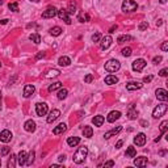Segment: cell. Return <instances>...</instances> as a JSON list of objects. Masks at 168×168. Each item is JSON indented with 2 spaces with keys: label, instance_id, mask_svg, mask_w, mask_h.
Wrapping results in <instances>:
<instances>
[{
  "label": "cell",
  "instance_id": "obj_1",
  "mask_svg": "<svg viewBox=\"0 0 168 168\" xmlns=\"http://www.w3.org/2000/svg\"><path fill=\"white\" fill-rule=\"evenodd\" d=\"M87 155H88V148H87L86 146L79 147L77 151L74 154V158H72V159H74V163H76V164H82V163H84Z\"/></svg>",
  "mask_w": 168,
  "mask_h": 168
},
{
  "label": "cell",
  "instance_id": "obj_2",
  "mask_svg": "<svg viewBox=\"0 0 168 168\" xmlns=\"http://www.w3.org/2000/svg\"><path fill=\"white\" fill-rule=\"evenodd\" d=\"M104 67H105V71H108V72H116L121 69V63L117 59H109L105 63Z\"/></svg>",
  "mask_w": 168,
  "mask_h": 168
},
{
  "label": "cell",
  "instance_id": "obj_3",
  "mask_svg": "<svg viewBox=\"0 0 168 168\" xmlns=\"http://www.w3.org/2000/svg\"><path fill=\"white\" fill-rule=\"evenodd\" d=\"M167 109H168V105L165 103L159 104V105L154 109V112H152V117H154V118H160L162 116H164V114H165Z\"/></svg>",
  "mask_w": 168,
  "mask_h": 168
},
{
  "label": "cell",
  "instance_id": "obj_4",
  "mask_svg": "<svg viewBox=\"0 0 168 168\" xmlns=\"http://www.w3.org/2000/svg\"><path fill=\"white\" fill-rule=\"evenodd\" d=\"M138 4L134 0H123L122 3V11L123 12H134L137 11Z\"/></svg>",
  "mask_w": 168,
  "mask_h": 168
},
{
  "label": "cell",
  "instance_id": "obj_5",
  "mask_svg": "<svg viewBox=\"0 0 168 168\" xmlns=\"http://www.w3.org/2000/svg\"><path fill=\"white\" fill-rule=\"evenodd\" d=\"M57 13H58V9L55 7H47L42 12V19H53L57 16Z\"/></svg>",
  "mask_w": 168,
  "mask_h": 168
},
{
  "label": "cell",
  "instance_id": "obj_6",
  "mask_svg": "<svg viewBox=\"0 0 168 168\" xmlns=\"http://www.w3.org/2000/svg\"><path fill=\"white\" fill-rule=\"evenodd\" d=\"M146 64H147V62H146L145 59H142V58H139V59H135L133 62V70L135 72H141L146 67Z\"/></svg>",
  "mask_w": 168,
  "mask_h": 168
},
{
  "label": "cell",
  "instance_id": "obj_7",
  "mask_svg": "<svg viewBox=\"0 0 168 168\" xmlns=\"http://www.w3.org/2000/svg\"><path fill=\"white\" fill-rule=\"evenodd\" d=\"M47 110H49V108H47V104L46 103H38L37 105H36V113H37V116H40V117L46 116Z\"/></svg>",
  "mask_w": 168,
  "mask_h": 168
},
{
  "label": "cell",
  "instance_id": "obj_8",
  "mask_svg": "<svg viewBox=\"0 0 168 168\" xmlns=\"http://www.w3.org/2000/svg\"><path fill=\"white\" fill-rule=\"evenodd\" d=\"M57 16L62 21H64L67 25H71L72 21H71V19H70V16H69V13H67V11H66V9H63V8L59 9V11H58V13H57Z\"/></svg>",
  "mask_w": 168,
  "mask_h": 168
},
{
  "label": "cell",
  "instance_id": "obj_9",
  "mask_svg": "<svg viewBox=\"0 0 168 168\" xmlns=\"http://www.w3.org/2000/svg\"><path fill=\"white\" fill-rule=\"evenodd\" d=\"M155 95H156V99L160 100V101H163V103H165L168 100V92L163 88H158L156 92H155Z\"/></svg>",
  "mask_w": 168,
  "mask_h": 168
},
{
  "label": "cell",
  "instance_id": "obj_10",
  "mask_svg": "<svg viewBox=\"0 0 168 168\" xmlns=\"http://www.w3.org/2000/svg\"><path fill=\"white\" fill-rule=\"evenodd\" d=\"M134 143L137 146H139V147L145 146L146 145V134H143V133L137 134V135L134 137Z\"/></svg>",
  "mask_w": 168,
  "mask_h": 168
},
{
  "label": "cell",
  "instance_id": "obj_11",
  "mask_svg": "<svg viewBox=\"0 0 168 168\" xmlns=\"http://www.w3.org/2000/svg\"><path fill=\"white\" fill-rule=\"evenodd\" d=\"M59 116H60V112L58 110V109H53L51 112H50V114L47 116V123H53L55 120H58L59 118Z\"/></svg>",
  "mask_w": 168,
  "mask_h": 168
},
{
  "label": "cell",
  "instance_id": "obj_12",
  "mask_svg": "<svg viewBox=\"0 0 168 168\" xmlns=\"http://www.w3.org/2000/svg\"><path fill=\"white\" fill-rule=\"evenodd\" d=\"M112 41L113 40H112V37L109 34L105 36V37H103L101 38V42H100V47L103 49V50H106V49L112 45Z\"/></svg>",
  "mask_w": 168,
  "mask_h": 168
},
{
  "label": "cell",
  "instance_id": "obj_13",
  "mask_svg": "<svg viewBox=\"0 0 168 168\" xmlns=\"http://www.w3.org/2000/svg\"><path fill=\"white\" fill-rule=\"evenodd\" d=\"M11 139H12V133L9 130L5 129V130H3L1 133H0V141H1L3 143H8Z\"/></svg>",
  "mask_w": 168,
  "mask_h": 168
},
{
  "label": "cell",
  "instance_id": "obj_14",
  "mask_svg": "<svg viewBox=\"0 0 168 168\" xmlns=\"http://www.w3.org/2000/svg\"><path fill=\"white\" fill-rule=\"evenodd\" d=\"M120 117H121V112L120 110H112L110 113L108 114V117H106V121L112 123V122H114L116 120H118Z\"/></svg>",
  "mask_w": 168,
  "mask_h": 168
},
{
  "label": "cell",
  "instance_id": "obj_15",
  "mask_svg": "<svg viewBox=\"0 0 168 168\" xmlns=\"http://www.w3.org/2000/svg\"><path fill=\"white\" fill-rule=\"evenodd\" d=\"M34 91H36V88H34V86L33 84H26L25 87H24V97H30L34 93Z\"/></svg>",
  "mask_w": 168,
  "mask_h": 168
},
{
  "label": "cell",
  "instance_id": "obj_16",
  "mask_svg": "<svg viewBox=\"0 0 168 168\" xmlns=\"http://www.w3.org/2000/svg\"><path fill=\"white\" fill-rule=\"evenodd\" d=\"M142 88V83L139 82H130L126 84V89L128 91H137V89Z\"/></svg>",
  "mask_w": 168,
  "mask_h": 168
},
{
  "label": "cell",
  "instance_id": "obj_17",
  "mask_svg": "<svg viewBox=\"0 0 168 168\" xmlns=\"http://www.w3.org/2000/svg\"><path fill=\"white\" fill-rule=\"evenodd\" d=\"M24 129H25L28 133H34L36 131V122L33 120H28L24 125Z\"/></svg>",
  "mask_w": 168,
  "mask_h": 168
},
{
  "label": "cell",
  "instance_id": "obj_18",
  "mask_svg": "<svg viewBox=\"0 0 168 168\" xmlns=\"http://www.w3.org/2000/svg\"><path fill=\"white\" fill-rule=\"evenodd\" d=\"M121 130H122V126H117V128H114V129H112V130L106 131V133L104 134V138H105V139H109L110 137H113V135L118 134Z\"/></svg>",
  "mask_w": 168,
  "mask_h": 168
},
{
  "label": "cell",
  "instance_id": "obj_19",
  "mask_svg": "<svg viewBox=\"0 0 168 168\" xmlns=\"http://www.w3.org/2000/svg\"><path fill=\"white\" fill-rule=\"evenodd\" d=\"M67 130V125L66 123H59L58 126H55L54 130H53V133H54V135H59V134H63L64 131Z\"/></svg>",
  "mask_w": 168,
  "mask_h": 168
},
{
  "label": "cell",
  "instance_id": "obj_20",
  "mask_svg": "<svg viewBox=\"0 0 168 168\" xmlns=\"http://www.w3.org/2000/svg\"><path fill=\"white\" fill-rule=\"evenodd\" d=\"M134 165H135V167H146V165H147V158L139 156V158H137V159H134Z\"/></svg>",
  "mask_w": 168,
  "mask_h": 168
},
{
  "label": "cell",
  "instance_id": "obj_21",
  "mask_svg": "<svg viewBox=\"0 0 168 168\" xmlns=\"http://www.w3.org/2000/svg\"><path fill=\"white\" fill-rule=\"evenodd\" d=\"M58 64L62 66V67H67V66L71 64V59H70L69 57L63 55V57H60L59 59H58Z\"/></svg>",
  "mask_w": 168,
  "mask_h": 168
},
{
  "label": "cell",
  "instance_id": "obj_22",
  "mask_svg": "<svg viewBox=\"0 0 168 168\" xmlns=\"http://www.w3.org/2000/svg\"><path fill=\"white\" fill-rule=\"evenodd\" d=\"M104 121H105V118H104L103 116H95L93 118H92V123H93L95 126H97V128L103 126Z\"/></svg>",
  "mask_w": 168,
  "mask_h": 168
},
{
  "label": "cell",
  "instance_id": "obj_23",
  "mask_svg": "<svg viewBox=\"0 0 168 168\" xmlns=\"http://www.w3.org/2000/svg\"><path fill=\"white\" fill-rule=\"evenodd\" d=\"M80 143V138L79 137H70L67 138V145L70 146V147H75V146H77Z\"/></svg>",
  "mask_w": 168,
  "mask_h": 168
},
{
  "label": "cell",
  "instance_id": "obj_24",
  "mask_svg": "<svg viewBox=\"0 0 168 168\" xmlns=\"http://www.w3.org/2000/svg\"><path fill=\"white\" fill-rule=\"evenodd\" d=\"M26 156H28V154H26L25 151H20V152H19V155H17V162H19V164H20V165L25 164Z\"/></svg>",
  "mask_w": 168,
  "mask_h": 168
},
{
  "label": "cell",
  "instance_id": "obj_25",
  "mask_svg": "<svg viewBox=\"0 0 168 168\" xmlns=\"http://www.w3.org/2000/svg\"><path fill=\"white\" fill-rule=\"evenodd\" d=\"M138 117V112L134 109V104H130V110L128 113V118L129 120H135Z\"/></svg>",
  "mask_w": 168,
  "mask_h": 168
},
{
  "label": "cell",
  "instance_id": "obj_26",
  "mask_svg": "<svg viewBox=\"0 0 168 168\" xmlns=\"http://www.w3.org/2000/svg\"><path fill=\"white\" fill-rule=\"evenodd\" d=\"M125 155H126V158H135V155H137V150H135L133 146H129V147L126 148Z\"/></svg>",
  "mask_w": 168,
  "mask_h": 168
},
{
  "label": "cell",
  "instance_id": "obj_27",
  "mask_svg": "<svg viewBox=\"0 0 168 168\" xmlns=\"http://www.w3.org/2000/svg\"><path fill=\"white\" fill-rule=\"evenodd\" d=\"M83 135L86 138H92V135H93V129L91 126H84V129H83Z\"/></svg>",
  "mask_w": 168,
  "mask_h": 168
},
{
  "label": "cell",
  "instance_id": "obj_28",
  "mask_svg": "<svg viewBox=\"0 0 168 168\" xmlns=\"http://www.w3.org/2000/svg\"><path fill=\"white\" fill-rule=\"evenodd\" d=\"M105 83L109 84V86H113V84L118 83V77L114 76V75H108V76L105 77Z\"/></svg>",
  "mask_w": 168,
  "mask_h": 168
},
{
  "label": "cell",
  "instance_id": "obj_29",
  "mask_svg": "<svg viewBox=\"0 0 168 168\" xmlns=\"http://www.w3.org/2000/svg\"><path fill=\"white\" fill-rule=\"evenodd\" d=\"M133 40V37L131 36H128V34H123V36H120V37L117 38V43H125V42H128V41H131Z\"/></svg>",
  "mask_w": 168,
  "mask_h": 168
},
{
  "label": "cell",
  "instance_id": "obj_30",
  "mask_svg": "<svg viewBox=\"0 0 168 168\" xmlns=\"http://www.w3.org/2000/svg\"><path fill=\"white\" fill-rule=\"evenodd\" d=\"M62 28H59V26H54V28L50 29V34L54 36V37H58V36L62 34Z\"/></svg>",
  "mask_w": 168,
  "mask_h": 168
},
{
  "label": "cell",
  "instance_id": "obj_31",
  "mask_svg": "<svg viewBox=\"0 0 168 168\" xmlns=\"http://www.w3.org/2000/svg\"><path fill=\"white\" fill-rule=\"evenodd\" d=\"M89 14H87V13H84V12H82V13L77 16V20L80 21V23H88L89 21Z\"/></svg>",
  "mask_w": 168,
  "mask_h": 168
},
{
  "label": "cell",
  "instance_id": "obj_32",
  "mask_svg": "<svg viewBox=\"0 0 168 168\" xmlns=\"http://www.w3.org/2000/svg\"><path fill=\"white\" fill-rule=\"evenodd\" d=\"M29 40H30L32 42L37 43V45L41 42V37H40V34H38V33H32V34L29 36Z\"/></svg>",
  "mask_w": 168,
  "mask_h": 168
},
{
  "label": "cell",
  "instance_id": "obj_33",
  "mask_svg": "<svg viewBox=\"0 0 168 168\" xmlns=\"http://www.w3.org/2000/svg\"><path fill=\"white\" fill-rule=\"evenodd\" d=\"M67 95H69V91L66 88H59V92H58V99L59 100H63V99H66L67 97Z\"/></svg>",
  "mask_w": 168,
  "mask_h": 168
},
{
  "label": "cell",
  "instance_id": "obj_34",
  "mask_svg": "<svg viewBox=\"0 0 168 168\" xmlns=\"http://www.w3.org/2000/svg\"><path fill=\"white\" fill-rule=\"evenodd\" d=\"M16 159H17V156L14 154H12L11 158H9V160H8V163H7L8 168H14V165H16Z\"/></svg>",
  "mask_w": 168,
  "mask_h": 168
},
{
  "label": "cell",
  "instance_id": "obj_35",
  "mask_svg": "<svg viewBox=\"0 0 168 168\" xmlns=\"http://www.w3.org/2000/svg\"><path fill=\"white\" fill-rule=\"evenodd\" d=\"M33 162H34V151H30V152H29V155L26 156L25 164L26 165H32V164H33Z\"/></svg>",
  "mask_w": 168,
  "mask_h": 168
},
{
  "label": "cell",
  "instance_id": "obj_36",
  "mask_svg": "<svg viewBox=\"0 0 168 168\" xmlns=\"http://www.w3.org/2000/svg\"><path fill=\"white\" fill-rule=\"evenodd\" d=\"M59 70H50V71L47 72V74L45 75L47 79H50V77H57V76H59Z\"/></svg>",
  "mask_w": 168,
  "mask_h": 168
},
{
  "label": "cell",
  "instance_id": "obj_37",
  "mask_svg": "<svg viewBox=\"0 0 168 168\" xmlns=\"http://www.w3.org/2000/svg\"><path fill=\"white\" fill-rule=\"evenodd\" d=\"M62 88V83L60 82H57V83H53L51 86L49 87V92H53V91H57V89Z\"/></svg>",
  "mask_w": 168,
  "mask_h": 168
},
{
  "label": "cell",
  "instance_id": "obj_38",
  "mask_svg": "<svg viewBox=\"0 0 168 168\" xmlns=\"http://www.w3.org/2000/svg\"><path fill=\"white\" fill-rule=\"evenodd\" d=\"M66 11H67V13H69V14H74L75 12H76V4H75L74 1H72V3H70L69 8L66 9Z\"/></svg>",
  "mask_w": 168,
  "mask_h": 168
},
{
  "label": "cell",
  "instance_id": "obj_39",
  "mask_svg": "<svg viewBox=\"0 0 168 168\" xmlns=\"http://www.w3.org/2000/svg\"><path fill=\"white\" fill-rule=\"evenodd\" d=\"M159 129H160V133L164 134L165 131H167V129H168V121H163V122L160 123Z\"/></svg>",
  "mask_w": 168,
  "mask_h": 168
},
{
  "label": "cell",
  "instance_id": "obj_40",
  "mask_svg": "<svg viewBox=\"0 0 168 168\" xmlns=\"http://www.w3.org/2000/svg\"><path fill=\"white\" fill-rule=\"evenodd\" d=\"M8 8L13 12H19V4L17 3H9L8 4Z\"/></svg>",
  "mask_w": 168,
  "mask_h": 168
},
{
  "label": "cell",
  "instance_id": "obj_41",
  "mask_svg": "<svg viewBox=\"0 0 168 168\" xmlns=\"http://www.w3.org/2000/svg\"><path fill=\"white\" fill-rule=\"evenodd\" d=\"M147 28H148V23H147V21H143V23H141V24H139V26H138V29H139L141 32L146 30Z\"/></svg>",
  "mask_w": 168,
  "mask_h": 168
},
{
  "label": "cell",
  "instance_id": "obj_42",
  "mask_svg": "<svg viewBox=\"0 0 168 168\" xmlns=\"http://www.w3.org/2000/svg\"><path fill=\"white\" fill-rule=\"evenodd\" d=\"M122 55H123V57H130V55H131V49L130 47L122 49Z\"/></svg>",
  "mask_w": 168,
  "mask_h": 168
},
{
  "label": "cell",
  "instance_id": "obj_43",
  "mask_svg": "<svg viewBox=\"0 0 168 168\" xmlns=\"http://www.w3.org/2000/svg\"><path fill=\"white\" fill-rule=\"evenodd\" d=\"M9 151H11V148L7 147V146H5V147L1 148V155H3V156H5V155H8V154H9Z\"/></svg>",
  "mask_w": 168,
  "mask_h": 168
},
{
  "label": "cell",
  "instance_id": "obj_44",
  "mask_svg": "<svg viewBox=\"0 0 168 168\" xmlns=\"http://www.w3.org/2000/svg\"><path fill=\"white\" fill-rule=\"evenodd\" d=\"M100 38H101V36H100V33H95L93 36H92V41L93 42H99Z\"/></svg>",
  "mask_w": 168,
  "mask_h": 168
},
{
  "label": "cell",
  "instance_id": "obj_45",
  "mask_svg": "<svg viewBox=\"0 0 168 168\" xmlns=\"http://www.w3.org/2000/svg\"><path fill=\"white\" fill-rule=\"evenodd\" d=\"M162 60H163V58L160 57V55H158V57H155L154 59H152V63H154V64H159Z\"/></svg>",
  "mask_w": 168,
  "mask_h": 168
},
{
  "label": "cell",
  "instance_id": "obj_46",
  "mask_svg": "<svg viewBox=\"0 0 168 168\" xmlns=\"http://www.w3.org/2000/svg\"><path fill=\"white\" fill-rule=\"evenodd\" d=\"M92 80H93V75H92V74H88L86 77H84V82H86V83H91Z\"/></svg>",
  "mask_w": 168,
  "mask_h": 168
},
{
  "label": "cell",
  "instance_id": "obj_47",
  "mask_svg": "<svg viewBox=\"0 0 168 168\" xmlns=\"http://www.w3.org/2000/svg\"><path fill=\"white\" fill-rule=\"evenodd\" d=\"M152 79H154V76H152V75H148V76H145V77H143V83H150Z\"/></svg>",
  "mask_w": 168,
  "mask_h": 168
},
{
  "label": "cell",
  "instance_id": "obj_48",
  "mask_svg": "<svg viewBox=\"0 0 168 168\" xmlns=\"http://www.w3.org/2000/svg\"><path fill=\"white\" fill-rule=\"evenodd\" d=\"M159 75H160V76H167V75H168V69H163V70H160Z\"/></svg>",
  "mask_w": 168,
  "mask_h": 168
},
{
  "label": "cell",
  "instance_id": "obj_49",
  "mask_svg": "<svg viewBox=\"0 0 168 168\" xmlns=\"http://www.w3.org/2000/svg\"><path fill=\"white\" fill-rule=\"evenodd\" d=\"M104 167H114V162H113V160L105 162V163H104Z\"/></svg>",
  "mask_w": 168,
  "mask_h": 168
},
{
  "label": "cell",
  "instance_id": "obj_50",
  "mask_svg": "<svg viewBox=\"0 0 168 168\" xmlns=\"http://www.w3.org/2000/svg\"><path fill=\"white\" fill-rule=\"evenodd\" d=\"M160 49H162L163 51H167L168 50V42H163L162 46H160Z\"/></svg>",
  "mask_w": 168,
  "mask_h": 168
},
{
  "label": "cell",
  "instance_id": "obj_51",
  "mask_svg": "<svg viewBox=\"0 0 168 168\" xmlns=\"http://www.w3.org/2000/svg\"><path fill=\"white\" fill-rule=\"evenodd\" d=\"M43 57H45V53L41 51V53H38V54L36 55V59H41V58H43Z\"/></svg>",
  "mask_w": 168,
  "mask_h": 168
},
{
  "label": "cell",
  "instance_id": "obj_52",
  "mask_svg": "<svg viewBox=\"0 0 168 168\" xmlns=\"http://www.w3.org/2000/svg\"><path fill=\"white\" fill-rule=\"evenodd\" d=\"M122 145H123V141H118V142L116 143V148H121Z\"/></svg>",
  "mask_w": 168,
  "mask_h": 168
},
{
  "label": "cell",
  "instance_id": "obj_53",
  "mask_svg": "<svg viewBox=\"0 0 168 168\" xmlns=\"http://www.w3.org/2000/svg\"><path fill=\"white\" fill-rule=\"evenodd\" d=\"M114 30H117V25H113V26H112V28L109 29V33L112 34V33H114Z\"/></svg>",
  "mask_w": 168,
  "mask_h": 168
},
{
  "label": "cell",
  "instance_id": "obj_54",
  "mask_svg": "<svg viewBox=\"0 0 168 168\" xmlns=\"http://www.w3.org/2000/svg\"><path fill=\"white\" fill-rule=\"evenodd\" d=\"M141 125H142L143 128H147V126H148V122H147V121H141Z\"/></svg>",
  "mask_w": 168,
  "mask_h": 168
},
{
  "label": "cell",
  "instance_id": "obj_55",
  "mask_svg": "<svg viewBox=\"0 0 168 168\" xmlns=\"http://www.w3.org/2000/svg\"><path fill=\"white\" fill-rule=\"evenodd\" d=\"M7 23H8V19H3V20H0V24H3V25H5Z\"/></svg>",
  "mask_w": 168,
  "mask_h": 168
},
{
  "label": "cell",
  "instance_id": "obj_56",
  "mask_svg": "<svg viewBox=\"0 0 168 168\" xmlns=\"http://www.w3.org/2000/svg\"><path fill=\"white\" fill-rule=\"evenodd\" d=\"M64 160H66V156H64V155H60V156H59V162H64Z\"/></svg>",
  "mask_w": 168,
  "mask_h": 168
},
{
  "label": "cell",
  "instance_id": "obj_57",
  "mask_svg": "<svg viewBox=\"0 0 168 168\" xmlns=\"http://www.w3.org/2000/svg\"><path fill=\"white\" fill-rule=\"evenodd\" d=\"M162 24H163V20H158L156 21V26H160Z\"/></svg>",
  "mask_w": 168,
  "mask_h": 168
},
{
  "label": "cell",
  "instance_id": "obj_58",
  "mask_svg": "<svg viewBox=\"0 0 168 168\" xmlns=\"http://www.w3.org/2000/svg\"><path fill=\"white\" fill-rule=\"evenodd\" d=\"M59 167H60L59 164H53V165H51V168H59Z\"/></svg>",
  "mask_w": 168,
  "mask_h": 168
},
{
  "label": "cell",
  "instance_id": "obj_59",
  "mask_svg": "<svg viewBox=\"0 0 168 168\" xmlns=\"http://www.w3.org/2000/svg\"><path fill=\"white\" fill-rule=\"evenodd\" d=\"M0 110H1V92H0Z\"/></svg>",
  "mask_w": 168,
  "mask_h": 168
},
{
  "label": "cell",
  "instance_id": "obj_60",
  "mask_svg": "<svg viewBox=\"0 0 168 168\" xmlns=\"http://www.w3.org/2000/svg\"><path fill=\"white\" fill-rule=\"evenodd\" d=\"M165 1H167V0H160V4H165Z\"/></svg>",
  "mask_w": 168,
  "mask_h": 168
},
{
  "label": "cell",
  "instance_id": "obj_61",
  "mask_svg": "<svg viewBox=\"0 0 168 168\" xmlns=\"http://www.w3.org/2000/svg\"><path fill=\"white\" fill-rule=\"evenodd\" d=\"M0 67H1V62H0Z\"/></svg>",
  "mask_w": 168,
  "mask_h": 168
},
{
  "label": "cell",
  "instance_id": "obj_62",
  "mask_svg": "<svg viewBox=\"0 0 168 168\" xmlns=\"http://www.w3.org/2000/svg\"><path fill=\"white\" fill-rule=\"evenodd\" d=\"M0 165H1V162H0Z\"/></svg>",
  "mask_w": 168,
  "mask_h": 168
}]
</instances>
